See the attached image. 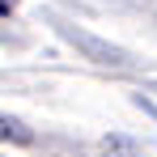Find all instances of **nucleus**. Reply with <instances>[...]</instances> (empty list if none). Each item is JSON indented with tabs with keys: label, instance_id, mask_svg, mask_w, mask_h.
<instances>
[{
	"label": "nucleus",
	"instance_id": "nucleus-2",
	"mask_svg": "<svg viewBox=\"0 0 157 157\" xmlns=\"http://www.w3.org/2000/svg\"><path fill=\"white\" fill-rule=\"evenodd\" d=\"M4 13H13V0H0V17H4Z\"/></svg>",
	"mask_w": 157,
	"mask_h": 157
},
{
	"label": "nucleus",
	"instance_id": "nucleus-1",
	"mask_svg": "<svg viewBox=\"0 0 157 157\" xmlns=\"http://www.w3.org/2000/svg\"><path fill=\"white\" fill-rule=\"evenodd\" d=\"M0 140H4V144H30L34 132H30L26 123H17V119H9V115H0Z\"/></svg>",
	"mask_w": 157,
	"mask_h": 157
}]
</instances>
